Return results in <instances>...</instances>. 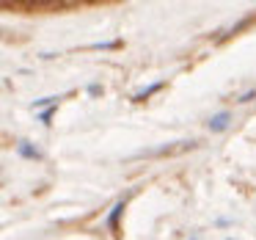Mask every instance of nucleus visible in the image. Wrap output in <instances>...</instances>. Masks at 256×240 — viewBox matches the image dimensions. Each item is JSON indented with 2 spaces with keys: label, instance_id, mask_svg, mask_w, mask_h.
<instances>
[{
  "label": "nucleus",
  "instance_id": "f03ea898",
  "mask_svg": "<svg viewBox=\"0 0 256 240\" xmlns=\"http://www.w3.org/2000/svg\"><path fill=\"white\" fill-rule=\"evenodd\" d=\"M17 152H20L22 157H30V160H39V157H42V152L36 149L30 141H20V144H17Z\"/></svg>",
  "mask_w": 256,
  "mask_h": 240
},
{
  "label": "nucleus",
  "instance_id": "f257e3e1",
  "mask_svg": "<svg viewBox=\"0 0 256 240\" xmlns=\"http://www.w3.org/2000/svg\"><path fill=\"white\" fill-rule=\"evenodd\" d=\"M228 122H232V113L220 111V113H215V116L210 119V130H212V133H223V130L228 127Z\"/></svg>",
  "mask_w": 256,
  "mask_h": 240
},
{
  "label": "nucleus",
  "instance_id": "20e7f679",
  "mask_svg": "<svg viewBox=\"0 0 256 240\" xmlns=\"http://www.w3.org/2000/svg\"><path fill=\"white\" fill-rule=\"evenodd\" d=\"M124 210V204H116L113 207V212H110V218H108V223H110V226H116V218H118V212Z\"/></svg>",
  "mask_w": 256,
  "mask_h": 240
},
{
  "label": "nucleus",
  "instance_id": "423d86ee",
  "mask_svg": "<svg viewBox=\"0 0 256 240\" xmlns=\"http://www.w3.org/2000/svg\"><path fill=\"white\" fill-rule=\"evenodd\" d=\"M254 97H256V89H254V91H245V94L240 97L237 102H250V100H254Z\"/></svg>",
  "mask_w": 256,
  "mask_h": 240
},
{
  "label": "nucleus",
  "instance_id": "39448f33",
  "mask_svg": "<svg viewBox=\"0 0 256 240\" xmlns=\"http://www.w3.org/2000/svg\"><path fill=\"white\" fill-rule=\"evenodd\" d=\"M52 113H56V105H52V108H50V111H42V116H39V119H42V122H44V124H50V119H52Z\"/></svg>",
  "mask_w": 256,
  "mask_h": 240
},
{
  "label": "nucleus",
  "instance_id": "7ed1b4c3",
  "mask_svg": "<svg viewBox=\"0 0 256 240\" xmlns=\"http://www.w3.org/2000/svg\"><path fill=\"white\" fill-rule=\"evenodd\" d=\"M162 89V83H154V86H149V89H144V91H138V94H135V100H146V97H152V94H154V91H160Z\"/></svg>",
  "mask_w": 256,
  "mask_h": 240
}]
</instances>
